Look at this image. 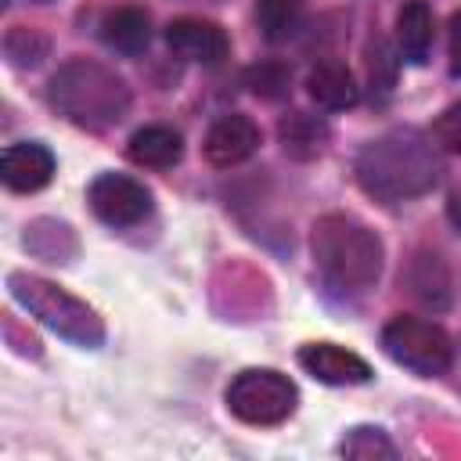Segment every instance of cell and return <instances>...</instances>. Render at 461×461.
Segmentation results:
<instances>
[{"label": "cell", "instance_id": "6da1fadb", "mask_svg": "<svg viewBox=\"0 0 461 461\" xmlns=\"http://www.w3.org/2000/svg\"><path fill=\"white\" fill-rule=\"evenodd\" d=\"M436 155L414 130H393L378 140H371L357 158V180L367 194L396 202L421 194L436 184Z\"/></svg>", "mask_w": 461, "mask_h": 461}, {"label": "cell", "instance_id": "7a4b0ae2", "mask_svg": "<svg viewBox=\"0 0 461 461\" xmlns=\"http://www.w3.org/2000/svg\"><path fill=\"white\" fill-rule=\"evenodd\" d=\"M47 101L68 122L86 126V130H108L130 108L126 83L115 72H108L104 65H94V61H68V65H61L50 76Z\"/></svg>", "mask_w": 461, "mask_h": 461}, {"label": "cell", "instance_id": "3957f363", "mask_svg": "<svg viewBox=\"0 0 461 461\" xmlns=\"http://www.w3.org/2000/svg\"><path fill=\"white\" fill-rule=\"evenodd\" d=\"M313 259L328 285L364 292L382 274V241L364 223L331 212L313 223Z\"/></svg>", "mask_w": 461, "mask_h": 461}, {"label": "cell", "instance_id": "277c9868", "mask_svg": "<svg viewBox=\"0 0 461 461\" xmlns=\"http://www.w3.org/2000/svg\"><path fill=\"white\" fill-rule=\"evenodd\" d=\"M7 288H11V295L32 317H40L61 339H68L76 346H101V339H104L101 317L83 299H76L65 288H58L54 281L36 277V274H11L7 277Z\"/></svg>", "mask_w": 461, "mask_h": 461}, {"label": "cell", "instance_id": "5b68a950", "mask_svg": "<svg viewBox=\"0 0 461 461\" xmlns=\"http://www.w3.org/2000/svg\"><path fill=\"white\" fill-rule=\"evenodd\" d=\"M295 385L270 367H249L227 385V407L249 425H277L295 411Z\"/></svg>", "mask_w": 461, "mask_h": 461}, {"label": "cell", "instance_id": "8992f818", "mask_svg": "<svg viewBox=\"0 0 461 461\" xmlns=\"http://www.w3.org/2000/svg\"><path fill=\"white\" fill-rule=\"evenodd\" d=\"M382 346L396 364H403L418 375H443L454 364V342L432 321L393 317L382 331Z\"/></svg>", "mask_w": 461, "mask_h": 461}, {"label": "cell", "instance_id": "52a82bcc", "mask_svg": "<svg viewBox=\"0 0 461 461\" xmlns=\"http://www.w3.org/2000/svg\"><path fill=\"white\" fill-rule=\"evenodd\" d=\"M86 202L112 227H133L151 212V194L144 191V184L119 173H101L86 187Z\"/></svg>", "mask_w": 461, "mask_h": 461}, {"label": "cell", "instance_id": "ba28073f", "mask_svg": "<svg viewBox=\"0 0 461 461\" xmlns=\"http://www.w3.org/2000/svg\"><path fill=\"white\" fill-rule=\"evenodd\" d=\"M299 364L313 378H321L328 385H360V382L371 378L367 360L349 353V349H342V346H335V342H310V346H303L299 349Z\"/></svg>", "mask_w": 461, "mask_h": 461}, {"label": "cell", "instance_id": "9c48e42d", "mask_svg": "<svg viewBox=\"0 0 461 461\" xmlns=\"http://www.w3.org/2000/svg\"><path fill=\"white\" fill-rule=\"evenodd\" d=\"M166 43L173 47V54L198 61V65H216L227 58V36L216 22H202V18H176L166 29Z\"/></svg>", "mask_w": 461, "mask_h": 461}, {"label": "cell", "instance_id": "30bf717a", "mask_svg": "<svg viewBox=\"0 0 461 461\" xmlns=\"http://www.w3.org/2000/svg\"><path fill=\"white\" fill-rule=\"evenodd\" d=\"M259 148V126L249 115H223L205 133V158L212 166H234Z\"/></svg>", "mask_w": 461, "mask_h": 461}, {"label": "cell", "instance_id": "8fae6325", "mask_svg": "<svg viewBox=\"0 0 461 461\" xmlns=\"http://www.w3.org/2000/svg\"><path fill=\"white\" fill-rule=\"evenodd\" d=\"M50 176H54V155L43 144L25 140L4 151V184L11 191H22V194L40 191L50 184Z\"/></svg>", "mask_w": 461, "mask_h": 461}, {"label": "cell", "instance_id": "7c38bea8", "mask_svg": "<svg viewBox=\"0 0 461 461\" xmlns=\"http://www.w3.org/2000/svg\"><path fill=\"white\" fill-rule=\"evenodd\" d=\"M396 43L403 61L421 65L432 50V11L425 0H407L396 14Z\"/></svg>", "mask_w": 461, "mask_h": 461}, {"label": "cell", "instance_id": "4fadbf2b", "mask_svg": "<svg viewBox=\"0 0 461 461\" xmlns=\"http://www.w3.org/2000/svg\"><path fill=\"white\" fill-rule=\"evenodd\" d=\"M306 90H310V97H313L321 108H331V112L349 108V104L357 101L353 72H349L346 65H339V61H321V65H313L310 76H306Z\"/></svg>", "mask_w": 461, "mask_h": 461}, {"label": "cell", "instance_id": "5bb4252c", "mask_svg": "<svg viewBox=\"0 0 461 461\" xmlns=\"http://www.w3.org/2000/svg\"><path fill=\"white\" fill-rule=\"evenodd\" d=\"M126 155H130L137 166L166 169V166L180 162L184 144H180V133H176V130H169V126H144V130H137V133L130 137Z\"/></svg>", "mask_w": 461, "mask_h": 461}, {"label": "cell", "instance_id": "9a60e30c", "mask_svg": "<svg viewBox=\"0 0 461 461\" xmlns=\"http://www.w3.org/2000/svg\"><path fill=\"white\" fill-rule=\"evenodd\" d=\"M101 36L108 47H115L122 54H140L151 40V25H148V14L140 7H115L112 14H104Z\"/></svg>", "mask_w": 461, "mask_h": 461}, {"label": "cell", "instance_id": "2e32d148", "mask_svg": "<svg viewBox=\"0 0 461 461\" xmlns=\"http://www.w3.org/2000/svg\"><path fill=\"white\" fill-rule=\"evenodd\" d=\"M277 137H281V144H285L288 155H295V158H313V155H321L324 144H328V126H324L317 115L292 112V115L281 119Z\"/></svg>", "mask_w": 461, "mask_h": 461}, {"label": "cell", "instance_id": "e0dca14e", "mask_svg": "<svg viewBox=\"0 0 461 461\" xmlns=\"http://www.w3.org/2000/svg\"><path fill=\"white\" fill-rule=\"evenodd\" d=\"M407 288H411V295L418 299V303H425V306H447V288H450V281H447V270H443V263H439V256H429V252H421V256H414L411 259V270H407Z\"/></svg>", "mask_w": 461, "mask_h": 461}, {"label": "cell", "instance_id": "ac0fdd59", "mask_svg": "<svg viewBox=\"0 0 461 461\" xmlns=\"http://www.w3.org/2000/svg\"><path fill=\"white\" fill-rule=\"evenodd\" d=\"M256 18L267 40H285L295 29L299 0H256Z\"/></svg>", "mask_w": 461, "mask_h": 461}, {"label": "cell", "instance_id": "d6986e66", "mask_svg": "<svg viewBox=\"0 0 461 461\" xmlns=\"http://www.w3.org/2000/svg\"><path fill=\"white\" fill-rule=\"evenodd\" d=\"M342 454H346V457L371 461V457H396V447L385 439L382 429H353V432L342 439Z\"/></svg>", "mask_w": 461, "mask_h": 461}, {"label": "cell", "instance_id": "ffe728a7", "mask_svg": "<svg viewBox=\"0 0 461 461\" xmlns=\"http://www.w3.org/2000/svg\"><path fill=\"white\" fill-rule=\"evenodd\" d=\"M43 50H47V43H43L32 29H14V32L7 36V58H11V65H18V68L36 65Z\"/></svg>", "mask_w": 461, "mask_h": 461}, {"label": "cell", "instance_id": "44dd1931", "mask_svg": "<svg viewBox=\"0 0 461 461\" xmlns=\"http://www.w3.org/2000/svg\"><path fill=\"white\" fill-rule=\"evenodd\" d=\"M249 86L259 97H281L288 90V72L281 65H259L249 72Z\"/></svg>", "mask_w": 461, "mask_h": 461}, {"label": "cell", "instance_id": "7402d4cb", "mask_svg": "<svg viewBox=\"0 0 461 461\" xmlns=\"http://www.w3.org/2000/svg\"><path fill=\"white\" fill-rule=\"evenodd\" d=\"M432 137L439 148L447 151H461V101L450 104L436 122H432Z\"/></svg>", "mask_w": 461, "mask_h": 461}, {"label": "cell", "instance_id": "603a6c76", "mask_svg": "<svg viewBox=\"0 0 461 461\" xmlns=\"http://www.w3.org/2000/svg\"><path fill=\"white\" fill-rule=\"evenodd\" d=\"M450 68L461 72V11L450 18Z\"/></svg>", "mask_w": 461, "mask_h": 461}, {"label": "cell", "instance_id": "cb8c5ba5", "mask_svg": "<svg viewBox=\"0 0 461 461\" xmlns=\"http://www.w3.org/2000/svg\"><path fill=\"white\" fill-rule=\"evenodd\" d=\"M36 4H47V0H36Z\"/></svg>", "mask_w": 461, "mask_h": 461}]
</instances>
